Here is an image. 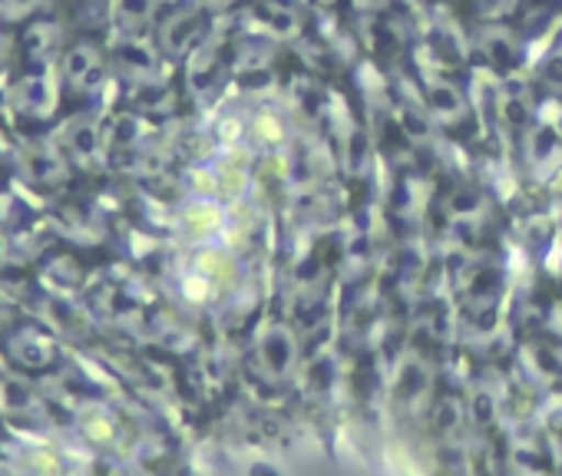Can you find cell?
Masks as SVG:
<instances>
[{
  "label": "cell",
  "mask_w": 562,
  "mask_h": 476,
  "mask_svg": "<svg viewBox=\"0 0 562 476\" xmlns=\"http://www.w3.org/2000/svg\"><path fill=\"white\" fill-rule=\"evenodd\" d=\"M457 285H460L463 308L470 311L473 321L493 318V311L503 298V285H506L499 259H493V252L467 256L463 265L457 269Z\"/></svg>",
  "instance_id": "6da1fadb"
},
{
  "label": "cell",
  "mask_w": 562,
  "mask_h": 476,
  "mask_svg": "<svg viewBox=\"0 0 562 476\" xmlns=\"http://www.w3.org/2000/svg\"><path fill=\"white\" fill-rule=\"evenodd\" d=\"M255 364L265 381L289 384L299 371V338L289 325L271 321L255 338Z\"/></svg>",
  "instance_id": "7a4b0ae2"
},
{
  "label": "cell",
  "mask_w": 562,
  "mask_h": 476,
  "mask_svg": "<svg viewBox=\"0 0 562 476\" xmlns=\"http://www.w3.org/2000/svg\"><path fill=\"white\" fill-rule=\"evenodd\" d=\"M209 37V11L205 4H186L176 8L162 18L156 41H159V54L169 57H189L192 50H199Z\"/></svg>",
  "instance_id": "3957f363"
},
{
  "label": "cell",
  "mask_w": 562,
  "mask_h": 476,
  "mask_svg": "<svg viewBox=\"0 0 562 476\" xmlns=\"http://www.w3.org/2000/svg\"><path fill=\"white\" fill-rule=\"evenodd\" d=\"M222 228H225V208L215 195H195L179 208V231L192 246L215 242Z\"/></svg>",
  "instance_id": "277c9868"
},
{
  "label": "cell",
  "mask_w": 562,
  "mask_h": 476,
  "mask_svg": "<svg viewBox=\"0 0 562 476\" xmlns=\"http://www.w3.org/2000/svg\"><path fill=\"white\" fill-rule=\"evenodd\" d=\"M424 103H427V113H430L440 126H447V129H457V126H463V123L470 120V100H467L463 87L453 83V80H447V77L427 80V87H424Z\"/></svg>",
  "instance_id": "5b68a950"
},
{
  "label": "cell",
  "mask_w": 562,
  "mask_h": 476,
  "mask_svg": "<svg viewBox=\"0 0 562 476\" xmlns=\"http://www.w3.org/2000/svg\"><path fill=\"white\" fill-rule=\"evenodd\" d=\"M522 41H519V34L509 27V24H486L480 34H476V54L496 70V73H509V70H516L519 67V60H522Z\"/></svg>",
  "instance_id": "8992f818"
},
{
  "label": "cell",
  "mask_w": 562,
  "mask_h": 476,
  "mask_svg": "<svg viewBox=\"0 0 562 476\" xmlns=\"http://www.w3.org/2000/svg\"><path fill=\"white\" fill-rule=\"evenodd\" d=\"M430 390H434V374H430V364L411 351L401 364H397V374H394V400L404 407V410H420L430 404Z\"/></svg>",
  "instance_id": "52a82bcc"
},
{
  "label": "cell",
  "mask_w": 562,
  "mask_h": 476,
  "mask_svg": "<svg viewBox=\"0 0 562 476\" xmlns=\"http://www.w3.org/2000/svg\"><path fill=\"white\" fill-rule=\"evenodd\" d=\"M60 149H64L70 159H77V162H83V166H93V162L103 156V149H106L97 120H93V116H83V113L74 116V120H67L64 129H60Z\"/></svg>",
  "instance_id": "ba28073f"
},
{
  "label": "cell",
  "mask_w": 562,
  "mask_h": 476,
  "mask_svg": "<svg viewBox=\"0 0 562 476\" xmlns=\"http://www.w3.org/2000/svg\"><path fill=\"white\" fill-rule=\"evenodd\" d=\"M499 123L513 133V136H522L529 129V120H532V106H536V97L529 90V83L516 80V77H506V83L499 87Z\"/></svg>",
  "instance_id": "9c48e42d"
},
{
  "label": "cell",
  "mask_w": 562,
  "mask_h": 476,
  "mask_svg": "<svg viewBox=\"0 0 562 476\" xmlns=\"http://www.w3.org/2000/svg\"><path fill=\"white\" fill-rule=\"evenodd\" d=\"M21 166L31 182L37 185H57L67 179V159L64 149L54 143H27L21 152Z\"/></svg>",
  "instance_id": "30bf717a"
},
{
  "label": "cell",
  "mask_w": 562,
  "mask_h": 476,
  "mask_svg": "<svg viewBox=\"0 0 562 476\" xmlns=\"http://www.w3.org/2000/svg\"><path fill=\"white\" fill-rule=\"evenodd\" d=\"M8 354L14 364H21L24 371H44L57 361V348L47 335H41L37 328H21L11 341H8Z\"/></svg>",
  "instance_id": "8fae6325"
},
{
  "label": "cell",
  "mask_w": 562,
  "mask_h": 476,
  "mask_svg": "<svg viewBox=\"0 0 562 476\" xmlns=\"http://www.w3.org/2000/svg\"><path fill=\"white\" fill-rule=\"evenodd\" d=\"M562 14V0H516L513 8V31L522 44L536 41L555 18Z\"/></svg>",
  "instance_id": "7c38bea8"
},
{
  "label": "cell",
  "mask_w": 562,
  "mask_h": 476,
  "mask_svg": "<svg viewBox=\"0 0 562 476\" xmlns=\"http://www.w3.org/2000/svg\"><path fill=\"white\" fill-rule=\"evenodd\" d=\"M113 64L136 83H149L156 73H159V50L146 41H123L116 50H113Z\"/></svg>",
  "instance_id": "4fadbf2b"
},
{
  "label": "cell",
  "mask_w": 562,
  "mask_h": 476,
  "mask_svg": "<svg viewBox=\"0 0 562 476\" xmlns=\"http://www.w3.org/2000/svg\"><path fill=\"white\" fill-rule=\"evenodd\" d=\"M195 275L209 285V288H228L238 275V262L228 249L205 242L195 249Z\"/></svg>",
  "instance_id": "5bb4252c"
},
{
  "label": "cell",
  "mask_w": 562,
  "mask_h": 476,
  "mask_svg": "<svg viewBox=\"0 0 562 476\" xmlns=\"http://www.w3.org/2000/svg\"><path fill=\"white\" fill-rule=\"evenodd\" d=\"M64 77L74 87H97L100 83V54L93 44H77L64 54Z\"/></svg>",
  "instance_id": "9a60e30c"
},
{
  "label": "cell",
  "mask_w": 562,
  "mask_h": 476,
  "mask_svg": "<svg viewBox=\"0 0 562 476\" xmlns=\"http://www.w3.org/2000/svg\"><path fill=\"white\" fill-rule=\"evenodd\" d=\"M60 100V90L50 77H27L21 87H18V103L21 110L34 113V116H50L54 106Z\"/></svg>",
  "instance_id": "2e32d148"
},
{
  "label": "cell",
  "mask_w": 562,
  "mask_h": 476,
  "mask_svg": "<svg viewBox=\"0 0 562 476\" xmlns=\"http://www.w3.org/2000/svg\"><path fill=\"white\" fill-rule=\"evenodd\" d=\"M37 404H41L37 390H34L24 377H18V374L0 377V410H4V413H11V417H27V413L37 410Z\"/></svg>",
  "instance_id": "e0dca14e"
},
{
  "label": "cell",
  "mask_w": 562,
  "mask_h": 476,
  "mask_svg": "<svg viewBox=\"0 0 562 476\" xmlns=\"http://www.w3.org/2000/svg\"><path fill=\"white\" fill-rule=\"evenodd\" d=\"M80 423V433H83V440L87 443H93V446H110L113 440H116V417L103 407V404H87V407H80V417H77Z\"/></svg>",
  "instance_id": "ac0fdd59"
},
{
  "label": "cell",
  "mask_w": 562,
  "mask_h": 476,
  "mask_svg": "<svg viewBox=\"0 0 562 476\" xmlns=\"http://www.w3.org/2000/svg\"><path fill=\"white\" fill-rule=\"evenodd\" d=\"M248 133H251L255 143L274 149V146H281V143L289 139V120H285V113L274 110V106H261L248 120Z\"/></svg>",
  "instance_id": "d6986e66"
},
{
  "label": "cell",
  "mask_w": 562,
  "mask_h": 476,
  "mask_svg": "<svg viewBox=\"0 0 562 476\" xmlns=\"http://www.w3.org/2000/svg\"><path fill=\"white\" fill-rule=\"evenodd\" d=\"M248 189V169L235 159H222L212 169V195L218 202H235L241 199V192Z\"/></svg>",
  "instance_id": "ffe728a7"
},
{
  "label": "cell",
  "mask_w": 562,
  "mask_h": 476,
  "mask_svg": "<svg viewBox=\"0 0 562 476\" xmlns=\"http://www.w3.org/2000/svg\"><path fill=\"white\" fill-rule=\"evenodd\" d=\"M258 18L265 24H271V31L278 37H289V34H295L302 27V8L292 4V0H261Z\"/></svg>",
  "instance_id": "44dd1931"
},
{
  "label": "cell",
  "mask_w": 562,
  "mask_h": 476,
  "mask_svg": "<svg viewBox=\"0 0 562 476\" xmlns=\"http://www.w3.org/2000/svg\"><path fill=\"white\" fill-rule=\"evenodd\" d=\"M139 133H143V126H139V116L136 113H120L113 123H110V133H106V146L110 149H133L136 143H139Z\"/></svg>",
  "instance_id": "7402d4cb"
},
{
  "label": "cell",
  "mask_w": 562,
  "mask_h": 476,
  "mask_svg": "<svg viewBox=\"0 0 562 476\" xmlns=\"http://www.w3.org/2000/svg\"><path fill=\"white\" fill-rule=\"evenodd\" d=\"M113 11L126 27H143V24H149L156 18L159 0H116Z\"/></svg>",
  "instance_id": "603a6c76"
},
{
  "label": "cell",
  "mask_w": 562,
  "mask_h": 476,
  "mask_svg": "<svg viewBox=\"0 0 562 476\" xmlns=\"http://www.w3.org/2000/svg\"><path fill=\"white\" fill-rule=\"evenodd\" d=\"M368 159H371V139H368V133L364 129L348 133V139H345V166H348V172L351 175H361L364 166H368Z\"/></svg>",
  "instance_id": "cb8c5ba5"
},
{
  "label": "cell",
  "mask_w": 562,
  "mask_h": 476,
  "mask_svg": "<svg viewBox=\"0 0 562 476\" xmlns=\"http://www.w3.org/2000/svg\"><path fill=\"white\" fill-rule=\"evenodd\" d=\"M27 469L57 473V469H60V460H57V453H50V450H34V453L27 456Z\"/></svg>",
  "instance_id": "d4e9b609"
},
{
  "label": "cell",
  "mask_w": 562,
  "mask_h": 476,
  "mask_svg": "<svg viewBox=\"0 0 562 476\" xmlns=\"http://www.w3.org/2000/svg\"><path fill=\"white\" fill-rule=\"evenodd\" d=\"M31 8H37V0H8V14H11V18H21V14H27Z\"/></svg>",
  "instance_id": "484cf974"
},
{
  "label": "cell",
  "mask_w": 562,
  "mask_h": 476,
  "mask_svg": "<svg viewBox=\"0 0 562 476\" xmlns=\"http://www.w3.org/2000/svg\"><path fill=\"white\" fill-rule=\"evenodd\" d=\"M0 106H4V97H0Z\"/></svg>",
  "instance_id": "4316f807"
}]
</instances>
